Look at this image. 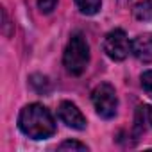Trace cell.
Here are the masks:
<instances>
[{"mask_svg": "<svg viewBox=\"0 0 152 152\" xmlns=\"http://www.w3.org/2000/svg\"><path fill=\"white\" fill-rule=\"evenodd\" d=\"M141 86L148 93H152V70H147V72L141 73Z\"/></svg>", "mask_w": 152, "mask_h": 152, "instance_id": "12", "label": "cell"}, {"mask_svg": "<svg viewBox=\"0 0 152 152\" xmlns=\"http://www.w3.org/2000/svg\"><path fill=\"white\" fill-rule=\"evenodd\" d=\"M66 148H72V150H88V147L81 141H73V140H66L59 145V150H66Z\"/></svg>", "mask_w": 152, "mask_h": 152, "instance_id": "10", "label": "cell"}, {"mask_svg": "<svg viewBox=\"0 0 152 152\" xmlns=\"http://www.w3.org/2000/svg\"><path fill=\"white\" fill-rule=\"evenodd\" d=\"M152 129V106H140L136 109V118H134V132L141 134L143 131Z\"/></svg>", "mask_w": 152, "mask_h": 152, "instance_id": "7", "label": "cell"}, {"mask_svg": "<svg viewBox=\"0 0 152 152\" xmlns=\"http://www.w3.org/2000/svg\"><path fill=\"white\" fill-rule=\"evenodd\" d=\"M91 102H93V107H95V111H97L99 116H102V118H113L116 115L118 97H116L115 88L109 83H102V84H99L93 90Z\"/></svg>", "mask_w": 152, "mask_h": 152, "instance_id": "3", "label": "cell"}, {"mask_svg": "<svg viewBox=\"0 0 152 152\" xmlns=\"http://www.w3.org/2000/svg\"><path fill=\"white\" fill-rule=\"evenodd\" d=\"M104 52L113 61H124L131 52V41L122 29H113L104 38Z\"/></svg>", "mask_w": 152, "mask_h": 152, "instance_id": "4", "label": "cell"}, {"mask_svg": "<svg viewBox=\"0 0 152 152\" xmlns=\"http://www.w3.org/2000/svg\"><path fill=\"white\" fill-rule=\"evenodd\" d=\"M132 15L140 22H152V0H141L132 9Z\"/></svg>", "mask_w": 152, "mask_h": 152, "instance_id": "8", "label": "cell"}, {"mask_svg": "<svg viewBox=\"0 0 152 152\" xmlns=\"http://www.w3.org/2000/svg\"><path fill=\"white\" fill-rule=\"evenodd\" d=\"M131 54L141 63H150L152 61V34L145 32V34L136 36L131 41Z\"/></svg>", "mask_w": 152, "mask_h": 152, "instance_id": "6", "label": "cell"}, {"mask_svg": "<svg viewBox=\"0 0 152 152\" xmlns=\"http://www.w3.org/2000/svg\"><path fill=\"white\" fill-rule=\"evenodd\" d=\"M75 4H77L79 11H81L83 15L91 16V15H97V13H99L102 0H75Z\"/></svg>", "mask_w": 152, "mask_h": 152, "instance_id": "9", "label": "cell"}, {"mask_svg": "<svg viewBox=\"0 0 152 152\" xmlns=\"http://www.w3.org/2000/svg\"><path fill=\"white\" fill-rule=\"evenodd\" d=\"M57 115H59L61 122L66 124L72 129H77V131L86 129V116L81 113V109L75 106L73 102H68V100L61 102L59 109H57Z\"/></svg>", "mask_w": 152, "mask_h": 152, "instance_id": "5", "label": "cell"}, {"mask_svg": "<svg viewBox=\"0 0 152 152\" xmlns=\"http://www.w3.org/2000/svg\"><path fill=\"white\" fill-rule=\"evenodd\" d=\"M88 63H90V45L84 38V34L77 32L73 34L64 48V54H63V64H64V70L70 73V75H83L84 70L88 68Z\"/></svg>", "mask_w": 152, "mask_h": 152, "instance_id": "2", "label": "cell"}, {"mask_svg": "<svg viewBox=\"0 0 152 152\" xmlns=\"http://www.w3.org/2000/svg\"><path fill=\"white\" fill-rule=\"evenodd\" d=\"M20 131L32 140H45L56 132V122L52 113L41 104H29L18 116Z\"/></svg>", "mask_w": 152, "mask_h": 152, "instance_id": "1", "label": "cell"}, {"mask_svg": "<svg viewBox=\"0 0 152 152\" xmlns=\"http://www.w3.org/2000/svg\"><path fill=\"white\" fill-rule=\"evenodd\" d=\"M57 6V0H38V7L41 13H52Z\"/></svg>", "mask_w": 152, "mask_h": 152, "instance_id": "11", "label": "cell"}]
</instances>
